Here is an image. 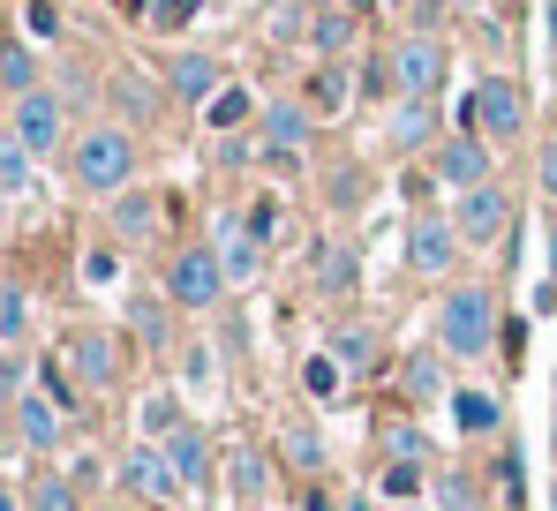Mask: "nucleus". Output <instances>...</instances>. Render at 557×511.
I'll return each mask as SVG.
<instances>
[{"mask_svg": "<svg viewBox=\"0 0 557 511\" xmlns=\"http://www.w3.org/2000/svg\"><path fill=\"white\" fill-rule=\"evenodd\" d=\"M69 173H76V188H91V196H121L128 173H136V136H128L121 121H91V128L69 144Z\"/></svg>", "mask_w": 557, "mask_h": 511, "instance_id": "nucleus-1", "label": "nucleus"}, {"mask_svg": "<svg viewBox=\"0 0 557 511\" xmlns=\"http://www.w3.org/2000/svg\"><path fill=\"white\" fill-rule=\"evenodd\" d=\"M490 339H497V301H490V286H453V294L437 301V346L460 353V361H474V353H490Z\"/></svg>", "mask_w": 557, "mask_h": 511, "instance_id": "nucleus-2", "label": "nucleus"}, {"mask_svg": "<svg viewBox=\"0 0 557 511\" xmlns=\"http://www.w3.org/2000/svg\"><path fill=\"white\" fill-rule=\"evenodd\" d=\"M460 128H474V136H490V144H505V136H520L528 128V90L512 84V76H482V84L467 90V105H460Z\"/></svg>", "mask_w": 557, "mask_h": 511, "instance_id": "nucleus-3", "label": "nucleus"}, {"mask_svg": "<svg viewBox=\"0 0 557 511\" xmlns=\"http://www.w3.org/2000/svg\"><path fill=\"white\" fill-rule=\"evenodd\" d=\"M8 136H15L30 159H53V151L69 144V98H61V90H46V84L23 90V98L8 105Z\"/></svg>", "mask_w": 557, "mask_h": 511, "instance_id": "nucleus-4", "label": "nucleus"}, {"mask_svg": "<svg viewBox=\"0 0 557 511\" xmlns=\"http://www.w3.org/2000/svg\"><path fill=\"white\" fill-rule=\"evenodd\" d=\"M166 301L174 309H219L226 301V271H219V249H182L174 263H166Z\"/></svg>", "mask_w": 557, "mask_h": 511, "instance_id": "nucleus-5", "label": "nucleus"}, {"mask_svg": "<svg viewBox=\"0 0 557 511\" xmlns=\"http://www.w3.org/2000/svg\"><path fill=\"white\" fill-rule=\"evenodd\" d=\"M453 226H460L467 249H497V241L512 234V196H505V180L460 188V211H453Z\"/></svg>", "mask_w": 557, "mask_h": 511, "instance_id": "nucleus-6", "label": "nucleus"}, {"mask_svg": "<svg viewBox=\"0 0 557 511\" xmlns=\"http://www.w3.org/2000/svg\"><path fill=\"white\" fill-rule=\"evenodd\" d=\"M392 84H399V98H437V84H445V46H437V30H407V38L392 46Z\"/></svg>", "mask_w": 557, "mask_h": 511, "instance_id": "nucleus-7", "label": "nucleus"}, {"mask_svg": "<svg viewBox=\"0 0 557 511\" xmlns=\"http://www.w3.org/2000/svg\"><path fill=\"white\" fill-rule=\"evenodd\" d=\"M430 180H437V188H482V180H497V166H490V136H474V128L445 136V144L430 151Z\"/></svg>", "mask_w": 557, "mask_h": 511, "instance_id": "nucleus-8", "label": "nucleus"}, {"mask_svg": "<svg viewBox=\"0 0 557 511\" xmlns=\"http://www.w3.org/2000/svg\"><path fill=\"white\" fill-rule=\"evenodd\" d=\"M61 361L76 369L84 391H113V384H121V339H113V332H91V324L69 332V339H61Z\"/></svg>", "mask_w": 557, "mask_h": 511, "instance_id": "nucleus-9", "label": "nucleus"}, {"mask_svg": "<svg viewBox=\"0 0 557 511\" xmlns=\"http://www.w3.org/2000/svg\"><path fill=\"white\" fill-rule=\"evenodd\" d=\"M121 489H136V497H151V504H182V474H174V459H166V444H136L128 459H121Z\"/></svg>", "mask_w": 557, "mask_h": 511, "instance_id": "nucleus-10", "label": "nucleus"}, {"mask_svg": "<svg viewBox=\"0 0 557 511\" xmlns=\"http://www.w3.org/2000/svg\"><path fill=\"white\" fill-rule=\"evenodd\" d=\"M460 249H467L460 226H453V219H437V211H422V219L407 226V263H414L422 278H445V271L460 263Z\"/></svg>", "mask_w": 557, "mask_h": 511, "instance_id": "nucleus-11", "label": "nucleus"}, {"mask_svg": "<svg viewBox=\"0 0 557 511\" xmlns=\"http://www.w3.org/2000/svg\"><path fill=\"white\" fill-rule=\"evenodd\" d=\"M211 249H219V271H226V286H249L257 278V263H264V241L249 234V219L242 211H219V226H211Z\"/></svg>", "mask_w": 557, "mask_h": 511, "instance_id": "nucleus-12", "label": "nucleus"}, {"mask_svg": "<svg viewBox=\"0 0 557 511\" xmlns=\"http://www.w3.org/2000/svg\"><path fill=\"white\" fill-rule=\"evenodd\" d=\"M226 90V61H211V53H174L166 61V98H182V105H211Z\"/></svg>", "mask_w": 557, "mask_h": 511, "instance_id": "nucleus-13", "label": "nucleus"}, {"mask_svg": "<svg viewBox=\"0 0 557 511\" xmlns=\"http://www.w3.org/2000/svg\"><path fill=\"white\" fill-rule=\"evenodd\" d=\"M355 90H362V61H317L301 98H309V113H317V121H332V113H339Z\"/></svg>", "mask_w": 557, "mask_h": 511, "instance_id": "nucleus-14", "label": "nucleus"}, {"mask_svg": "<svg viewBox=\"0 0 557 511\" xmlns=\"http://www.w3.org/2000/svg\"><path fill=\"white\" fill-rule=\"evenodd\" d=\"M309 128H317L309 98H272V105H264V151L301 159V151H309Z\"/></svg>", "mask_w": 557, "mask_h": 511, "instance_id": "nucleus-15", "label": "nucleus"}, {"mask_svg": "<svg viewBox=\"0 0 557 511\" xmlns=\"http://www.w3.org/2000/svg\"><path fill=\"white\" fill-rule=\"evenodd\" d=\"M430 136H437V98H392V128H384V144L392 151H430Z\"/></svg>", "mask_w": 557, "mask_h": 511, "instance_id": "nucleus-16", "label": "nucleus"}, {"mask_svg": "<svg viewBox=\"0 0 557 511\" xmlns=\"http://www.w3.org/2000/svg\"><path fill=\"white\" fill-rule=\"evenodd\" d=\"M166 459H174V474H182L188 497H203V489H211V436H203L196 422H182L174 436H166Z\"/></svg>", "mask_w": 557, "mask_h": 511, "instance_id": "nucleus-17", "label": "nucleus"}, {"mask_svg": "<svg viewBox=\"0 0 557 511\" xmlns=\"http://www.w3.org/2000/svg\"><path fill=\"white\" fill-rule=\"evenodd\" d=\"M128 332L151 346V353H166L174 346V301L166 294H128Z\"/></svg>", "mask_w": 557, "mask_h": 511, "instance_id": "nucleus-18", "label": "nucleus"}, {"mask_svg": "<svg viewBox=\"0 0 557 511\" xmlns=\"http://www.w3.org/2000/svg\"><path fill=\"white\" fill-rule=\"evenodd\" d=\"M15 436H23L30 451H53V444H61V407H53L46 391H23V399H15Z\"/></svg>", "mask_w": 557, "mask_h": 511, "instance_id": "nucleus-19", "label": "nucleus"}, {"mask_svg": "<svg viewBox=\"0 0 557 511\" xmlns=\"http://www.w3.org/2000/svg\"><path fill=\"white\" fill-rule=\"evenodd\" d=\"M355 30H362V15H347V8L324 0V15H309V53H317V61H339V53L355 46Z\"/></svg>", "mask_w": 557, "mask_h": 511, "instance_id": "nucleus-20", "label": "nucleus"}, {"mask_svg": "<svg viewBox=\"0 0 557 511\" xmlns=\"http://www.w3.org/2000/svg\"><path fill=\"white\" fill-rule=\"evenodd\" d=\"M226 482H234L242 511H257V504H264V489H272V459H264L257 444H242V451L226 459Z\"/></svg>", "mask_w": 557, "mask_h": 511, "instance_id": "nucleus-21", "label": "nucleus"}, {"mask_svg": "<svg viewBox=\"0 0 557 511\" xmlns=\"http://www.w3.org/2000/svg\"><path fill=\"white\" fill-rule=\"evenodd\" d=\"M355 278H362V263H355L347 241H324V249H317V294L347 301V294H355Z\"/></svg>", "mask_w": 557, "mask_h": 511, "instance_id": "nucleus-22", "label": "nucleus"}, {"mask_svg": "<svg viewBox=\"0 0 557 511\" xmlns=\"http://www.w3.org/2000/svg\"><path fill=\"white\" fill-rule=\"evenodd\" d=\"M151 226H159L151 188H121V196H113V234H121V241H151Z\"/></svg>", "mask_w": 557, "mask_h": 511, "instance_id": "nucleus-23", "label": "nucleus"}, {"mask_svg": "<svg viewBox=\"0 0 557 511\" xmlns=\"http://www.w3.org/2000/svg\"><path fill=\"white\" fill-rule=\"evenodd\" d=\"M430 489H437V511H482V482H474L467 466H445Z\"/></svg>", "mask_w": 557, "mask_h": 511, "instance_id": "nucleus-24", "label": "nucleus"}, {"mask_svg": "<svg viewBox=\"0 0 557 511\" xmlns=\"http://www.w3.org/2000/svg\"><path fill=\"white\" fill-rule=\"evenodd\" d=\"M113 98H121L136 121H151V113H159V84H151L144 68H121V76H113Z\"/></svg>", "mask_w": 557, "mask_h": 511, "instance_id": "nucleus-25", "label": "nucleus"}, {"mask_svg": "<svg viewBox=\"0 0 557 511\" xmlns=\"http://www.w3.org/2000/svg\"><path fill=\"white\" fill-rule=\"evenodd\" d=\"M332 361H339L347 376H362V369H376V339L362 332V324H347V332L332 339Z\"/></svg>", "mask_w": 557, "mask_h": 511, "instance_id": "nucleus-26", "label": "nucleus"}, {"mask_svg": "<svg viewBox=\"0 0 557 511\" xmlns=\"http://www.w3.org/2000/svg\"><path fill=\"white\" fill-rule=\"evenodd\" d=\"M453 414H460V428H467V436H490V428L505 422V407H497L490 391H460V399H453Z\"/></svg>", "mask_w": 557, "mask_h": 511, "instance_id": "nucleus-27", "label": "nucleus"}, {"mask_svg": "<svg viewBox=\"0 0 557 511\" xmlns=\"http://www.w3.org/2000/svg\"><path fill=\"white\" fill-rule=\"evenodd\" d=\"M0 84H8V98L38 90V53L30 46H0Z\"/></svg>", "mask_w": 557, "mask_h": 511, "instance_id": "nucleus-28", "label": "nucleus"}, {"mask_svg": "<svg viewBox=\"0 0 557 511\" xmlns=\"http://www.w3.org/2000/svg\"><path fill=\"white\" fill-rule=\"evenodd\" d=\"M136 422H144V436H151V444H166V436L182 428V399H174V391H151Z\"/></svg>", "mask_w": 557, "mask_h": 511, "instance_id": "nucleus-29", "label": "nucleus"}, {"mask_svg": "<svg viewBox=\"0 0 557 511\" xmlns=\"http://www.w3.org/2000/svg\"><path fill=\"white\" fill-rule=\"evenodd\" d=\"M23 504H30V511H84V504H76V482H69V474H38Z\"/></svg>", "mask_w": 557, "mask_h": 511, "instance_id": "nucleus-30", "label": "nucleus"}, {"mask_svg": "<svg viewBox=\"0 0 557 511\" xmlns=\"http://www.w3.org/2000/svg\"><path fill=\"white\" fill-rule=\"evenodd\" d=\"M30 166H38V159H30L15 136H0V188H8V196H23V188H30Z\"/></svg>", "mask_w": 557, "mask_h": 511, "instance_id": "nucleus-31", "label": "nucleus"}, {"mask_svg": "<svg viewBox=\"0 0 557 511\" xmlns=\"http://www.w3.org/2000/svg\"><path fill=\"white\" fill-rule=\"evenodd\" d=\"M339 376H347V369H339L332 353H309V361H301V391H309V399H332Z\"/></svg>", "mask_w": 557, "mask_h": 511, "instance_id": "nucleus-32", "label": "nucleus"}, {"mask_svg": "<svg viewBox=\"0 0 557 511\" xmlns=\"http://www.w3.org/2000/svg\"><path fill=\"white\" fill-rule=\"evenodd\" d=\"M234 121H249V90L242 84H226L211 105H203V128H234Z\"/></svg>", "mask_w": 557, "mask_h": 511, "instance_id": "nucleus-33", "label": "nucleus"}, {"mask_svg": "<svg viewBox=\"0 0 557 511\" xmlns=\"http://www.w3.org/2000/svg\"><path fill=\"white\" fill-rule=\"evenodd\" d=\"M286 459H294L301 474H317V466H324V436H317L309 422H294L286 428Z\"/></svg>", "mask_w": 557, "mask_h": 511, "instance_id": "nucleus-34", "label": "nucleus"}, {"mask_svg": "<svg viewBox=\"0 0 557 511\" xmlns=\"http://www.w3.org/2000/svg\"><path fill=\"white\" fill-rule=\"evenodd\" d=\"M384 451L407 459V466H422V459H430V436H422L414 422H392V428H384Z\"/></svg>", "mask_w": 557, "mask_h": 511, "instance_id": "nucleus-35", "label": "nucleus"}, {"mask_svg": "<svg viewBox=\"0 0 557 511\" xmlns=\"http://www.w3.org/2000/svg\"><path fill=\"white\" fill-rule=\"evenodd\" d=\"M38 376H46V399H53L61 414H76V376H69V361L53 353V361H38Z\"/></svg>", "mask_w": 557, "mask_h": 511, "instance_id": "nucleus-36", "label": "nucleus"}, {"mask_svg": "<svg viewBox=\"0 0 557 511\" xmlns=\"http://www.w3.org/2000/svg\"><path fill=\"white\" fill-rule=\"evenodd\" d=\"M376 489H384V497H392V504H414V497H422V466H407V459H392V466H384V482H376Z\"/></svg>", "mask_w": 557, "mask_h": 511, "instance_id": "nucleus-37", "label": "nucleus"}, {"mask_svg": "<svg viewBox=\"0 0 557 511\" xmlns=\"http://www.w3.org/2000/svg\"><path fill=\"white\" fill-rule=\"evenodd\" d=\"M407 391H414V399H437V391H445V369H437L430 353H414V361H407Z\"/></svg>", "mask_w": 557, "mask_h": 511, "instance_id": "nucleus-38", "label": "nucleus"}, {"mask_svg": "<svg viewBox=\"0 0 557 511\" xmlns=\"http://www.w3.org/2000/svg\"><path fill=\"white\" fill-rule=\"evenodd\" d=\"M23 332H30V301H23V294L8 286V294H0V339L15 346V339H23Z\"/></svg>", "mask_w": 557, "mask_h": 511, "instance_id": "nucleus-39", "label": "nucleus"}, {"mask_svg": "<svg viewBox=\"0 0 557 511\" xmlns=\"http://www.w3.org/2000/svg\"><path fill=\"white\" fill-rule=\"evenodd\" d=\"M23 30L30 38H61V8L53 0H23Z\"/></svg>", "mask_w": 557, "mask_h": 511, "instance_id": "nucleus-40", "label": "nucleus"}, {"mask_svg": "<svg viewBox=\"0 0 557 511\" xmlns=\"http://www.w3.org/2000/svg\"><path fill=\"white\" fill-rule=\"evenodd\" d=\"M121 278V249H91L84 256V286H113Z\"/></svg>", "mask_w": 557, "mask_h": 511, "instance_id": "nucleus-41", "label": "nucleus"}, {"mask_svg": "<svg viewBox=\"0 0 557 511\" xmlns=\"http://www.w3.org/2000/svg\"><path fill=\"white\" fill-rule=\"evenodd\" d=\"M188 15H203V0H151V23L159 30H182Z\"/></svg>", "mask_w": 557, "mask_h": 511, "instance_id": "nucleus-42", "label": "nucleus"}, {"mask_svg": "<svg viewBox=\"0 0 557 511\" xmlns=\"http://www.w3.org/2000/svg\"><path fill=\"white\" fill-rule=\"evenodd\" d=\"M362 90H370V98H399V84H392V53H384V61H362Z\"/></svg>", "mask_w": 557, "mask_h": 511, "instance_id": "nucleus-43", "label": "nucleus"}, {"mask_svg": "<svg viewBox=\"0 0 557 511\" xmlns=\"http://www.w3.org/2000/svg\"><path fill=\"white\" fill-rule=\"evenodd\" d=\"M505 497H512V504H528V489H520V451H505Z\"/></svg>", "mask_w": 557, "mask_h": 511, "instance_id": "nucleus-44", "label": "nucleus"}, {"mask_svg": "<svg viewBox=\"0 0 557 511\" xmlns=\"http://www.w3.org/2000/svg\"><path fill=\"white\" fill-rule=\"evenodd\" d=\"M543 196H550V203H557V144H550V151H543Z\"/></svg>", "mask_w": 557, "mask_h": 511, "instance_id": "nucleus-45", "label": "nucleus"}, {"mask_svg": "<svg viewBox=\"0 0 557 511\" xmlns=\"http://www.w3.org/2000/svg\"><path fill=\"white\" fill-rule=\"evenodd\" d=\"M543 46L557 53V0H543Z\"/></svg>", "mask_w": 557, "mask_h": 511, "instance_id": "nucleus-46", "label": "nucleus"}, {"mask_svg": "<svg viewBox=\"0 0 557 511\" xmlns=\"http://www.w3.org/2000/svg\"><path fill=\"white\" fill-rule=\"evenodd\" d=\"M332 8H347V15H362V23L376 15V0H332Z\"/></svg>", "mask_w": 557, "mask_h": 511, "instance_id": "nucleus-47", "label": "nucleus"}, {"mask_svg": "<svg viewBox=\"0 0 557 511\" xmlns=\"http://www.w3.org/2000/svg\"><path fill=\"white\" fill-rule=\"evenodd\" d=\"M0 511H30V504H23V497H15V489H8V482H0Z\"/></svg>", "mask_w": 557, "mask_h": 511, "instance_id": "nucleus-48", "label": "nucleus"}, {"mask_svg": "<svg viewBox=\"0 0 557 511\" xmlns=\"http://www.w3.org/2000/svg\"><path fill=\"white\" fill-rule=\"evenodd\" d=\"M550 286H557V226H550Z\"/></svg>", "mask_w": 557, "mask_h": 511, "instance_id": "nucleus-49", "label": "nucleus"}, {"mask_svg": "<svg viewBox=\"0 0 557 511\" xmlns=\"http://www.w3.org/2000/svg\"><path fill=\"white\" fill-rule=\"evenodd\" d=\"M347 511H370V504H347Z\"/></svg>", "mask_w": 557, "mask_h": 511, "instance_id": "nucleus-50", "label": "nucleus"}, {"mask_svg": "<svg viewBox=\"0 0 557 511\" xmlns=\"http://www.w3.org/2000/svg\"><path fill=\"white\" fill-rule=\"evenodd\" d=\"M0 203H8V188H0Z\"/></svg>", "mask_w": 557, "mask_h": 511, "instance_id": "nucleus-51", "label": "nucleus"}, {"mask_svg": "<svg viewBox=\"0 0 557 511\" xmlns=\"http://www.w3.org/2000/svg\"><path fill=\"white\" fill-rule=\"evenodd\" d=\"M0 294H8V286H0Z\"/></svg>", "mask_w": 557, "mask_h": 511, "instance_id": "nucleus-52", "label": "nucleus"}]
</instances>
